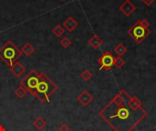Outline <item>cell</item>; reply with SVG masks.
I'll return each instance as SVG.
<instances>
[{
	"mask_svg": "<svg viewBox=\"0 0 156 131\" xmlns=\"http://www.w3.org/2000/svg\"><path fill=\"white\" fill-rule=\"evenodd\" d=\"M65 32V29L62 27V26L60 25H57L53 29H52V34L56 36V37H60Z\"/></svg>",
	"mask_w": 156,
	"mask_h": 131,
	"instance_id": "cell-15",
	"label": "cell"
},
{
	"mask_svg": "<svg viewBox=\"0 0 156 131\" xmlns=\"http://www.w3.org/2000/svg\"><path fill=\"white\" fill-rule=\"evenodd\" d=\"M92 77H93V74H92V72L90 71L89 69H85V70L80 74V78H81L84 81H86V82L90 81V80L92 78Z\"/></svg>",
	"mask_w": 156,
	"mask_h": 131,
	"instance_id": "cell-17",
	"label": "cell"
},
{
	"mask_svg": "<svg viewBox=\"0 0 156 131\" xmlns=\"http://www.w3.org/2000/svg\"><path fill=\"white\" fill-rule=\"evenodd\" d=\"M33 125H34V127H35L37 130H42V129L47 126V121H46L43 118L38 117L37 119L34 120Z\"/></svg>",
	"mask_w": 156,
	"mask_h": 131,
	"instance_id": "cell-13",
	"label": "cell"
},
{
	"mask_svg": "<svg viewBox=\"0 0 156 131\" xmlns=\"http://www.w3.org/2000/svg\"><path fill=\"white\" fill-rule=\"evenodd\" d=\"M127 33L137 44H142L151 34V30L143 26L138 20L130 29H128Z\"/></svg>",
	"mask_w": 156,
	"mask_h": 131,
	"instance_id": "cell-5",
	"label": "cell"
},
{
	"mask_svg": "<svg viewBox=\"0 0 156 131\" xmlns=\"http://www.w3.org/2000/svg\"><path fill=\"white\" fill-rule=\"evenodd\" d=\"M125 64V61L123 60V58H122V57H115V60H114V67L117 68V69H121Z\"/></svg>",
	"mask_w": 156,
	"mask_h": 131,
	"instance_id": "cell-19",
	"label": "cell"
},
{
	"mask_svg": "<svg viewBox=\"0 0 156 131\" xmlns=\"http://www.w3.org/2000/svg\"><path fill=\"white\" fill-rule=\"evenodd\" d=\"M27 94V91L23 88V87H18L16 90H15V95L18 98H23L26 97V95Z\"/></svg>",
	"mask_w": 156,
	"mask_h": 131,
	"instance_id": "cell-16",
	"label": "cell"
},
{
	"mask_svg": "<svg viewBox=\"0 0 156 131\" xmlns=\"http://www.w3.org/2000/svg\"><path fill=\"white\" fill-rule=\"evenodd\" d=\"M20 50H21L22 54L26 55L27 57H29V56H31V55L34 53L35 48H34V47H33L31 44H29V43H26V44L22 47V48H21Z\"/></svg>",
	"mask_w": 156,
	"mask_h": 131,
	"instance_id": "cell-12",
	"label": "cell"
},
{
	"mask_svg": "<svg viewBox=\"0 0 156 131\" xmlns=\"http://www.w3.org/2000/svg\"><path fill=\"white\" fill-rule=\"evenodd\" d=\"M88 43L93 49H99L101 47V45L103 44V40L98 35H93L89 39Z\"/></svg>",
	"mask_w": 156,
	"mask_h": 131,
	"instance_id": "cell-11",
	"label": "cell"
},
{
	"mask_svg": "<svg viewBox=\"0 0 156 131\" xmlns=\"http://www.w3.org/2000/svg\"><path fill=\"white\" fill-rule=\"evenodd\" d=\"M59 44L61 45V47H64V48H68V47H69L71 46L72 41H71L68 36H64V37L60 40Z\"/></svg>",
	"mask_w": 156,
	"mask_h": 131,
	"instance_id": "cell-18",
	"label": "cell"
},
{
	"mask_svg": "<svg viewBox=\"0 0 156 131\" xmlns=\"http://www.w3.org/2000/svg\"><path fill=\"white\" fill-rule=\"evenodd\" d=\"M9 70L13 76H15L16 78H20L26 72V67L20 62L16 61L13 66L9 67Z\"/></svg>",
	"mask_w": 156,
	"mask_h": 131,
	"instance_id": "cell-9",
	"label": "cell"
},
{
	"mask_svg": "<svg viewBox=\"0 0 156 131\" xmlns=\"http://www.w3.org/2000/svg\"><path fill=\"white\" fill-rule=\"evenodd\" d=\"M135 10H136V6L130 0H125L123 4L121 5L120 6V11L122 12L126 16H131Z\"/></svg>",
	"mask_w": 156,
	"mask_h": 131,
	"instance_id": "cell-8",
	"label": "cell"
},
{
	"mask_svg": "<svg viewBox=\"0 0 156 131\" xmlns=\"http://www.w3.org/2000/svg\"><path fill=\"white\" fill-rule=\"evenodd\" d=\"M58 131H69V128L66 124H61L58 127Z\"/></svg>",
	"mask_w": 156,
	"mask_h": 131,
	"instance_id": "cell-21",
	"label": "cell"
},
{
	"mask_svg": "<svg viewBox=\"0 0 156 131\" xmlns=\"http://www.w3.org/2000/svg\"><path fill=\"white\" fill-rule=\"evenodd\" d=\"M59 1H64V0H59Z\"/></svg>",
	"mask_w": 156,
	"mask_h": 131,
	"instance_id": "cell-24",
	"label": "cell"
},
{
	"mask_svg": "<svg viewBox=\"0 0 156 131\" xmlns=\"http://www.w3.org/2000/svg\"><path fill=\"white\" fill-rule=\"evenodd\" d=\"M77 100L78 102H80L83 107H88L93 100L94 98L92 97V95L87 91V90H83L81 93L79 94V96L77 97Z\"/></svg>",
	"mask_w": 156,
	"mask_h": 131,
	"instance_id": "cell-7",
	"label": "cell"
},
{
	"mask_svg": "<svg viewBox=\"0 0 156 131\" xmlns=\"http://www.w3.org/2000/svg\"><path fill=\"white\" fill-rule=\"evenodd\" d=\"M38 81H39V73H37V70L32 69L27 74V76L19 83L20 86L23 87L31 96L36 97Z\"/></svg>",
	"mask_w": 156,
	"mask_h": 131,
	"instance_id": "cell-4",
	"label": "cell"
},
{
	"mask_svg": "<svg viewBox=\"0 0 156 131\" xmlns=\"http://www.w3.org/2000/svg\"><path fill=\"white\" fill-rule=\"evenodd\" d=\"M142 2H143L146 6H150V5H152L155 2V0H142Z\"/></svg>",
	"mask_w": 156,
	"mask_h": 131,
	"instance_id": "cell-22",
	"label": "cell"
},
{
	"mask_svg": "<svg viewBox=\"0 0 156 131\" xmlns=\"http://www.w3.org/2000/svg\"><path fill=\"white\" fill-rule=\"evenodd\" d=\"M0 131H5V129L2 125H0Z\"/></svg>",
	"mask_w": 156,
	"mask_h": 131,
	"instance_id": "cell-23",
	"label": "cell"
},
{
	"mask_svg": "<svg viewBox=\"0 0 156 131\" xmlns=\"http://www.w3.org/2000/svg\"><path fill=\"white\" fill-rule=\"evenodd\" d=\"M57 89L58 86L45 73H39V81L35 98L40 102H49L51 95Z\"/></svg>",
	"mask_w": 156,
	"mask_h": 131,
	"instance_id": "cell-2",
	"label": "cell"
},
{
	"mask_svg": "<svg viewBox=\"0 0 156 131\" xmlns=\"http://www.w3.org/2000/svg\"><path fill=\"white\" fill-rule=\"evenodd\" d=\"M21 55V50L10 40L6 41L0 48V59L9 67L18 60Z\"/></svg>",
	"mask_w": 156,
	"mask_h": 131,
	"instance_id": "cell-3",
	"label": "cell"
},
{
	"mask_svg": "<svg viewBox=\"0 0 156 131\" xmlns=\"http://www.w3.org/2000/svg\"><path fill=\"white\" fill-rule=\"evenodd\" d=\"M62 26L63 27L68 30L69 32H72L74 29L77 28V26H79L78 22L72 17V16H69L63 23H62Z\"/></svg>",
	"mask_w": 156,
	"mask_h": 131,
	"instance_id": "cell-10",
	"label": "cell"
},
{
	"mask_svg": "<svg viewBox=\"0 0 156 131\" xmlns=\"http://www.w3.org/2000/svg\"><path fill=\"white\" fill-rule=\"evenodd\" d=\"M114 60L115 57L112 56V54L109 51L104 52L100 58L98 59V63L100 64V70L104 69L106 71H110L112 67L114 66Z\"/></svg>",
	"mask_w": 156,
	"mask_h": 131,
	"instance_id": "cell-6",
	"label": "cell"
},
{
	"mask_svg": "<svg viewBox=\"0 0 156 131\" xmlns=\"http://www.w3.org/2000/svg\"><path fill=\"white\" fill-rule=\"evenodd\" d=\"M80 131H83V130H80Z\"/></svg>",
	"mask_w": 156,
	"mask_h": 131,
	"instance_id": "cell-25",
	"label": "cell"
},
{
	"mask_svg": "<svg viewBox=\"0 0 156 131\" xmlns=\"http://www.w3.org/2000/svg\"><path fill=\"white\" fill-rule=\"evenodd\" d=\"M114 52L118 55V57H122L124 54H126V52H127V47H126L123 44L120 43V44H118V45L115 47Z\"/></svg>",
	"mask_w": 156,
	"mask_h": 131,
	"instance_id": "cell-14",
	"label": "cell"
},
{
	"mask_svg": "<svg viewBox=\"0 0 156 131\" xmlns=\"http://www.w3.org/2000/svg\"><path fill=\"white\" fill-rule=\"evenodd\" d=\"M147 115L142 101L124 89L99 112V116L114 131H133Z\"/></svg>",
	"mask_w": 156,
	"mask_h": 131,
	"instance_id": "cell-1",
	"label": "cell"
},
{
	"mask_svg": "<svg viewBox=\"0 0 156 131\" xmlns=\"http://www.w3.org/2000/svg\"><path fill=\"white\" fill-rule=\"evenodd\" d=\"M139 22H140V24H141L143 26H144V27H146V28H149V26H150V22H148L147 19L144 18V19H142V20H139Z\"/></svg>",
	"mask_w": 156,
	"mask_h": 131,
	"instance_id": "cell-20",
	"label": "cell"
}]
</instances>
